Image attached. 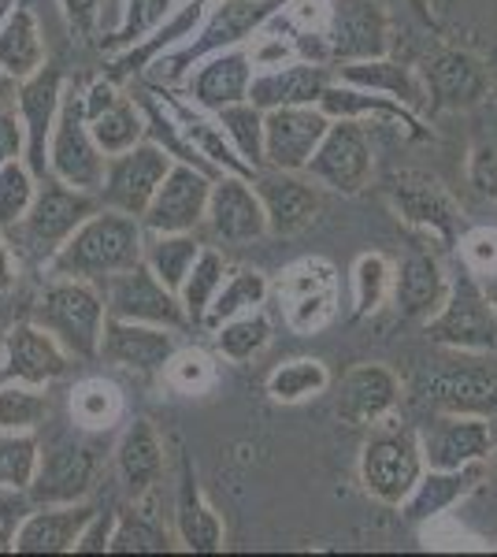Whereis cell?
I'll return each mask as SVG.
<instances>
[{
    "label": "cell",
    "instance_id": "obj_3",
    "mask_svg": "<svg viewBox=\"0 0 497 557\" xmlns=\"http://www.w3.org/2000/svg\"><path fill=\"white\" fill-rule=\"evenodd\" d=\"M30 320L41 323L75 361H101V338L108 323L104 286L89 278H57L41 286L30 305Z\"/></svg>",
    "mask_w": 497,
    "mask_h": 557
},
{
    "label": "cell",
    "instance_id": "obj_5",
    "mask_svg": "<svg viewBox=\"0 0 497 557\" xmlns=\"http://www.w3.org/2000/svg\"><path fill=\"white\" fill-rule=\"evenodd\" d=\"M423 335L449 354H486L497 357V309L483 278L464 264L449 275V294L442 309L423 323Z\"/></svg>",
    "mask_w": 497,
    "mask_h": 557
},
{
    "label": "cell",
    "instance_id": "obj_41",
    "mask_svg": "<svg viewBox=\"0 0 497 557\" xmlns=\"http://www.w3.org/2000/svg\"><path fill=\"white\" fill-rule=\"evenodd\" d=\"M204 253V242L197 231H183V235H149L146 238V264L160 275V283L171 290H183L186 275L194 272L197 257Z\"/></svg>",
    "mask_w": 497,
    "mask_h": 557
},
{
    "label": "cell",
    "instance_id": "obj_36",
    "mask_svg": "<svg viewBox=\"0 0 497 557\" xmlns=\"http://www.w3.org/2000/svg\"><path fill=\"white\" fill-rule=\"evenodd\" d=\"M334 78L360 89H375V94L397 97L415 112H427V89H423L420 71L401 64L394 57H375V60H352V64H334Z\"/></svg>",
    "mask_w": 497,
    "mask_h": 557
},
{
    "label": "cell",
    "instance_id": "obj_9",
    "mask_svg": "<svg viewBox=\"0 0 497 557\" xmlns=\"http://www.w3.org/2000/svg\"><path fill=\"white\" fill-rule=\"evenodd\" d=\"M104 172H108V157L97 146L86 120V89L67 86L63 89L57 131H52L49 141V175H57L67 186H78V190L101 194Z\"/></svg>",
    "mask_w": 497,
    "mask_h": 557
},
{
    "label": "cell",
    "instance_id": "obj_34",
    "mask_svg": "<svg viewBox=\"0 0 497 557\" xmlns=\"http://www.w3.org/2000/svg\"><path fill=\"white\" fill-rule=\"evenodd\" d=\"M115 475L126 498H149L152 487L164 480V438L152 420L134 417L115 443Z\"/></svg>",
    "mask_w": 497,
    "mask_h": 557
},
{
    "label": "cell",
    "instance_id": "obj_4",
    "mask_svg": "<svg viewBox=\"0 0 497 557\" xmlns=\"http://www.w3.org/2000/svg\"><path fill=\"white\" fill-rule=\"evenodd\" d=\"M97 209H101V197L97 194L78 190V186H67V183H60L57 175H49L38 183L30 212H26L4 238L20 257L49 268V260L67 246V238L75 235Z\"/></svg>",
    "mask_w": 497,
    "mask_h": 557
},
{
    "label": "cell",
    "instance_id": "obj_29",
    "mask_svg": "<svg viewBox=\"0 0 497 557\" xmlns=\"http://www.w3.org/2000/svg\"><path fill=\"white\" fill-rule=\"evenodd\" d=\"M449 294V275L442 268L438 253L431 249H412L397 260L394 272V309L401 320L427 323L442 309Z\"/></svg>",
    "mask_w": 497,
    "mask_h": 557
},
{
    "label": "cell",
    "instance_id": "obj_64",
    "mask_svg": "<svg viewBox=\"0 0 497 557\" xmlns=\"http://www.w3.org/2000/svg\"><path fill=\"white\" fill-rule=\"evenodd\" d=\"M490 465H494V472H497V446H494V454H490Z\"/></svg>",
    "mask_w": 497,
    "mask_h": 557
},
{
    "label": "cell",
    "instance_id": "obj_58",
    "mask_svg": "<svg viewBox=\"0 0 497 557\" xmlns=\"http://www.w3.org/2000/svg\"><path fill=\"white\" fill-rule=\"evenodd\" d=\"M15 249L8 246V238L0 235V294H8L15 286Z\"/></svg>",
    "mask_w": 497,
    "mask_h": 557
},
{
    "label": "cell",
    "instance_id": "obj_22",
    "mask_svg": "<svg viewBox=\"0 0 497 557\" xmlns=\"http://www.w3.org/2000/svg\"><path fill=\"white\" fill-rule=\"evenodd\" d=\"M86 120H89V131H94L97 146L104 149V157L134 149L149 131L138 97L108 75L94 78V83L86 86Z\"/></svg>",
    "mask_w": 497,
    "mask_h": 557
},
{
    "label": "cell",
    "instance_id": "obj_61",
    "mask_svg": "<svg viewBox=\"0 0 497 557\" xmlns=\"http://www.w3.org/2000/svg\"><path fill=\"white\" fill-rule=\"evenodd\" d=\"M15 8H20V0H0V26L8 23V15H12Z\"/></svg>",
    "mask_w": 497,
    "mask_h": 557
},
{
    "label": "cell",
    "instance_id": "obj_32",
    "mask_svg": "<svg viewBox=\"0 0 497 557\" xmlns=\"http://www.w3.org/2000/svg\"><path fill=\"white\" fill-rule=\"evenodd\" d=\"M320 108L331 115V120H386V123H401L405 134L412 141H427L431 138V127H423V115L409 108L397 97H386V94H375V89H360V86H349L341 78L323 89L320 97Z\"/></svg>",
    "mask_w": 497,
    "mask_h": 557
},
{
    "label": "cell",
    "instance_id": "obj_25",
    "mask_svg": "<svg viewBox=\"0 0 497 557\" xmlns=\"http://www.w3.org/2000/svg\"><path fill=\"white\" fill-rule=\"evenodd\" d=\"M75 357L67 354L57 335L34 323L26 317L23 323H15L4 338V357H0V380H20L34 386H49L67 375V368Z\"/></svg>",
    "mask_w": 497,
    "mask_h": 557
},
{
    "label": "cell",
    "instance_id": "obj_51",
    "mask_svg": "<svg viewBox=\"0 0 497 557\" xmlns=\"http://www.w3.org/2000/svg\"><path fill=\"white\" fill-rule=\"evenodd\" d=\"M164 380L171 391L186 394V398H201V394H208L215 386L220 372H215L212 357H208L204 349H175V357H171L164 368Z\"/></svg>",
    "mask_w": 497,
    "mask_h": 557
},
{
    "label": "cell",
    "instance_id": "obj_47",
    "mask_svg": "<svg viewBox=\"0 0 497 557\" xmlns=\"http://www.w3.org/2000/svg\"><path fill=\"white\" fill-rule=\"evenodd\" d=\"M41 469L38 431H0V487L30 491Z\"/></svg>",
    "mask_w": 497,
    "mask_h": 557
},
{
    "label": "cell",
    "instance_id": "obj_63",
    "mask_svg": "<svg viewBox=\"0 0 497 557\" xmlns=\"http://www.w3.org/2000/svg\"><path fill=\"white\" fill-rule=\"evenodd\" d=\"M490 104L497 108V78H494V86H490Z\"/></svg>",
    "mask_w": 497,
    "mask_h": 557
},
{
    "label": "cell",
    "instance_id": "obj_48",
    "mask_svg": "<svg viewBox=\"0 0 497 557\" xmlns=\"http://www.w3.org/2000/svg\"><path fill=\"white\" fill-rule=\"evenodd\" d=\"M49 412L52 406L45 386L0 380V431H41Z\"/></svg>",
    "mask_w": 497,
    "mask_h": 557
},
{
    "label": "cell",
    "instance_id": "obj_54",
    "mask_svg": "<svg viewBox=\"0 0 497 557\" xmlns=\"http://www.w3.org/2000/svg\"><path fill=\"white\" fill-rule=\"evenodd\" d=\"M468 186L486 201H497V141H475L468 152Z\"/></svg>",
    "mask_w": 497,
    "mask_h": 557
},
{
    "label": "cell",
    "instance_id": "obj_27",
    "mask_svg": "<svg viewBox=\"0 0 497 557\" xmlns=\"http://www.w3.org/2000/svg\"><path fill=\"white\" fill-rule=\"evenodd\" d=\"M397 401H401V380H397L394 368L364 361L352 364L346 380H341L338 417L357 428H375L386 424V417L397 409Z\"/></svg>",
    "mask_w": 497,
    "mask_h": 557
},
{
    "label": "cell",
    "instance_id": "obj_13",
    "mask_svg": "<svg viewBox=\"0 0 497 557\" xmlns=\"http://www.w3.org/2000/svg\"><path fill=\"white\" fill-rule=\"evenodd\" d=\"M171 168H175V157H171L164 146H157L152 138H141L134 149L108 157L104 186L97 197H101L104 209L138 215L141 220Z\"/></svg>",
    "mask_w": 497,
    "mask_h": 557
},
{
    "label": "cell",
    "instance_id": "obj_62",
    "mask_svg": "<svg viewBox=\"0 0 497 557\" xmlns=\"http://www.w3.org/2000/svg\"><path fill=\"white\" fill-rule=\"evenodd\" d=\"M483 286H486V294H490V301H494V309H497V275L483 278Z\"/></svg>",
    "mask_w": 497,
    "mask_h": 557
},
{
    "label": "cell",
    "instance_id": "obj_8",
    "mask_svg": "<svg viewBox=\"0 0 497 557\" xmlns=\"http://www.w3.org/2000/svg\"><path fill=\"white\" fill-rule=\"evenodd\" d=\"M427 472L420 446V431L375 424L360 450V483L383 506H401Z\"/></svg>",
    "mask_w": 497,
    "mask_h": 557
},
{
    "label": "cell",
    "instance_id": "obj_44",
    "mask_svg": "<svg viewBox=\"0 0 497 557\" xmlns=\"http://www.w3.org/2000/svg\"><path fill=\"white\" fill-rule=\"evenodd\" d=\"M123 417V394L115 383L89 375V380L75 383L71 391V420L83 431H108Z\"/></svg>",
    "mask_w": 497,
    "mask_h": 557
},
{
    "label": "cell",
    "instance_id": "obj_21",
    "mask_svg": "<svg viewBox=\"0 0 497 557\" xmlns=\"http://www.w3.org/2000/svg\"><path fill=\"white\" fill-rule=\"evenodd\" d=\"M423 461L427 469H464V465L490 461L497 435L486 417H464V412H435L420 431Z\"/></svg>",
    "mask_w": 497,
    "mask_h": 557
},
{
    "label": "cell",
    "instance_id": "obj_14",
    "mask_svg": "<svg viewBox=\"0 0 497 557\" xmlns=\"http://www.w3.org/2000/svg\"><path fill=\"white\" fill-rule=\"evenodd\" d=\"M323 41L331 64L390 57V15L378 0H327Z\"/></svg>",
    "mask_w": 497,
    "mask_h": 557
},
{
    "label": "cell",
    "instance_id": "obj_40",
    "mask_svg": "<svg viewBox=\"0 0 497 557\" xmlns=\"http://www.w3.org/2000/svg\"><path fill=\"white\" fill-rule=\"evenodd\" d=\"M268 398L278 406H301L309 398H320L331 386V372L320 357H290L268 375Z\"/></svg>",
    "mask_w": 497,
    "mask_h": 557
},
{
    "label": "cell",
    "instance_id": "obj_7",
    "mask_svg": "<svg viewBox=\"0 0 497 557\" xmlns=\"http://www.w3.org/2000/svg\"><path fill=\"white\" fill-rule=\"evenodd\" d=\"M386 197L405 227L431 235L442 249H457L460 235L468 231L457 197L442 186V178L420 172V168H401L386 178Z\"/></svg>",
    "mask_w": 497,
    "mask_h": 557
},
{
    "label": "cell",
    "instance_id": "obj_35",
    "mask_svg": "<svg viewBox=\"0 0 497 557\" xmlns=\"http://www.w3.org/2000/svg\"><path fill=\"white\" fill-rule=\"evenodd\" d=\"M486 480V461L483 465H464V469H427L420 475V483L412 487L409 498L401 502V520L409 524H427L442 513H453L468 494H475Z\"/></svg>",
    "mask_w": 497,
    "mask_h": 557
},
{
    "label": "cell",
    "instance_id": "obj_1",
    "mask_svg": "<svg viewBox=\"0 0 497 557\" xmlns=\"http://www.w3.org/2000/svg\"><path fill=\"white\" fill-rule=\"evenodd\" d=\"M290 4L294 0H212L201 30H197L186 45H178V49H171L164 57L152 60L141 78H146V86H175L178 89L201 60L257 38V34L264 30L268 23H275Z\"/></svg>",
    "mask_w": 497,
    "mask_h": 557
},
{
    "label": "cell",
    "instance_id": "obj_17",
    "mask_svg": "<svg viewBox=\"0 0 497 557\" xmlns=\"http://www.w3.org/2000/svg\"><path fill=\"white\" fill-rule=\"evenodd\" d=\"M101 472V454L94 443L83 438H57L52 446H41V469L30 483L34 506H60V502L89 498Z\"/></svg>",
    "mask_w": 497,
    "mask_h": 557
},
{
    "label": "cell",
    "instance_id": "obj_23",
    "mask_svg": "<svg viewBox=\"0 0 497 557\" xmlns=\"http://www.w3.org/2000/svg\"><path fill=\"white\" fill-rule=\"evenodd\" d=\"M208 231L220 238L223 246H249L260 242L268 231V212L260 201L257 186L246 175H220L212 183V197H208Z\"/></svg>",
    "mask_w": 497,
    "mask_h": 557
},
{
    "label": "cell",
    "instance_id": "obj_45",
    "mask_svg": "<svg viewBox=\"0 0 497 557\" xmlns=\"http://www.w3.org/2000/svg\"><path fill=\"white\" fill-rule=\"evenodd\" d=\"M223 134L231 138V146L238 149V157L246 160L252 172L268 168V152H264V108H257L252 101H238L215 112Z\"/></svg>",
    "mask_w": 497,
    "mask_h": 557
},
{
    "label": "cell",
    "instance_id": "obj_19",
    "mask_svg": "<svg viewBox=\"0 0 497 557\" xmlns=\"http://www.w3.org/2000/svg\"><path fill=\"white\" fill-rule=\"evenodd\" d=\"M212 175H204L194 164H175L160 183L157 197L149 201L141 227L146 235H183L197 231L208 220V197H212Z\"/></svg>",
    "mask_w": 497,
    "mask_h": 557
},
{
    "label": "cell",
    "instance_id": "obj_31",
    "mask_svg": "<svg viewBox=\"0 0 497 557\" xmlns=\"http://www.w3.org/2000/svg\"><path fill=\"white\" fill-rule=\"evenodd\" d=\"M175 532L189 554H220L227 546L223 517L208 506L189 457H178V487H175Z\"/></svg>",
    "mask_w": 497,
    "mask_h": 557
},
{
    "label": "cell",
    "instance_id": "obj_46",
    "mask_svg": "<svg viewBox=\"0 0 497 557\" xmlns=\"http://www.w3.org/2000/svg\"><path fill=\"white\" fill-rule=\"evenodd\" d=\"M115 12H120V23L115 30L101 38V49L108 52H126L134 49L141 38H149L160 23L175 12V0H115Z\"/></svg>",
    "mask_w": 497,
    "mask_h": 557
},
{
    "label": "cell",
    "instance_id": "obj_26",
    "mask_svg": "<svg viewBox=\"0 0 497 557\" xmlns=\"http://www.w3.org/2000/svg\"><path fill=\"white\" fill-rule=\"evenodd\" d=\"M252 78H257V60H252L249 45H234L223 49L215 57H208L197 64V71H189L186 78V97L204 112H220L227 104L249 101Z\"/></svg>",
    "mask_w": 497,
    "mask_h": 557
},
{
    "label": "cell",
    "instance_id": "obj_50",
    "mask_svg": "<svg viewBox=\"0 0 497 557\" xmlns=\"http://www.w3.org/2000/svg\"><path fill=\"white\" fill-rule=\"evenodd\" d=\"M34 194H38V175L26 168V160H12V164L0 172V235L15 227L34 205Z\"/></svg>",
    "mask_w": 497,
    "mask_h": 557
},
{
    "label": "cell",
    "instance_id": "obj_60",
    "mask_svg": "<svg viewBox=\"0 0 497 557\" xmlns=\"http://www.w3.org/2000/svg\"><path fill=\"white\" fill-rule=\"evenodd\" d=\"M15 97H20V83H15V78L8 75L4 67H0V112L15 108Z\"/></svg>",
    "mask_w": 497,
    "mask_h": 557
},
{
    "label": "cell",
    "instance_id": "obj_39",
    "mask_svg": "<svg viewBox=\"0 0 497 557\" xmlns=\"http://www.w3.org/2000/svg\"><path fill=\"white\" fill-rule=\"evenodd\" d=\"M268 298H271V283L264 272H257V268H231L227 283H223V290L215 294V301H212V309H208L201 327L215 331L220 323H227L234 317H246V312L264 309Z\"/></svg>",
    "mask_w": 497,
    "mask_h": 557
},
{
    "label": "cell",
    "instance_id": "obj_56",
    "mask_svg": "<svg viewBox=\"0 0 497 557\" xmlns=\"http://www.w3.org/2000/svg\"><path fill=\"white\" fill-rule=\"evenodd\" d=\"M101 8H104V0H60L63 20H67V26L78 34V38H94L97 34Z\"/></svg>",
    "mask_w": 497,
    "mask_h": 557
},
{
    "label": "cell",
    "instance_id": "obj_38",
    "mask_svg": "<svg viewBox=\"0 0 497 557\" xmlns=\"http://www.w3.org/2000/svg\"><path fill=\"white\" fill-rule=\"evenodd\" d=\"M175 550H183L178 532H171L157 513H149L146 498H131V506L120 509L112 550L108 554H175Z\"/></svg>",
    "mask_w": 497,
    "mask_h": 557
},
{
    "label": "cell",
    "instance_id": "obj_30",
    "mask_svg": "<svg viewBox=\"0 0 497 557\" xmlns=\"http://www.w3.org/2000/svg\"><path fill=\"white\" fill-rule=\"evenodd\" d=\"M334 83V64L320 60H290V64L257 67L249 101L257 108H286V104H320L323 89Z\"/></svg>",
    "mask_w": 497,
    "mask_h": 557
},
{
    "label": "cell",
    "instance_id": "obj_42",
    "mask_svg": "<svg viewBox=\"0 0 497 557\" xmlns=\"http://www.w3.org/2000/svg\"><path fill=\"white\" fill-rule=\"evenodd\" d=\"M231 275V260L220 253L215 246H204V253L197 257L194 272L186 275L183 290H178V298H183V309L189 317V327H201L208 309H212L215 294L223 290V283H227Z\"/></svg>",
    "mask_w": 497,
    "mask_h": 557
},
{
    "label": "cell",
    "instance_id": "obj_18",
    "mask_svg": "<svg viewBox=\"0 0 497 557\" xmlns=\"http://www.w3.org/2000/svg\"><path fill=\"white\" fill-rule=\"evenodd\" d=\"M260 201L268 212V231L275 238L301 235L323 212V186L309 172H283V168H260L252 175Z\"/></svg>",
    "mask_w": 497,
    "mask_h": 557
},
{
    "label": "cell",
    "instance_id": "obj_55",
    "mask_svg": "<svg viewBox=\"0 0 497 557\" xmlns=\"http://www.w3.org/2000/svg\"><path fill=\"white\" fill-rule=\"evenodd\" d=\"M115 520H120V509H97L94 520L83 528L75 543V554H108L112 550V535H115Z\"/></svg>",
    "mask_w": 497,
    "mask_h": 557
},
{
    "label": "cell",
    "instance_id": "obj_16",
    "mask_svg": "<svg viewBox=\"0 0 497 557\" xmlns=\"http://www.w3.org/2000/svg\"><path fill=\"white\" fill-rule=\"evenodd\" d=\"M63 89H67L63 71L57 64H45L38 75L23 78L20 97H15V115H20L23 134H26L23 160H26V168L38 175V183L49 178V141L60 120Z\"/></svg>",
    "mask_w": 497,
    "mask_h": 557
},
{
    "label": "cell",
    "instance_id": "obj_49",
    "mask_svg": "<svg viewBox=\"0 0 497 557\" xmlns=\"http://www.w3.org/2000/svg\"><path fill=\"white\" fill-rule=\"evenodd\" d=\"M212 335H215V349H220V357H227V361H234V364H246L268 349L271 320H268L264 309H257V312H246V317H234L227 323H220Z\"/></svg>",
    "mask_w": 497,
    "mask_h": 557
},
{
    "label": "cell",
    "instance_id": "obj_20",
    "mask_svg": "<svg viewBox=\"0 0 497 557\" xmlns=\"http://www.w3.org/2000/svg\"><path fill=\"white\" fill-rule=\"evenodd\" d=\"M331 115L320 104H286L264 112V152L268 168L305 172L320 141L331 131Z\"/></svg>",
    "mask_w": 497,
    "mask_h": 557
},
{
    "label": "cell",
    "instance_id": "obj_37",
    "mask_svg": "<svg viewBox=\"0 0 497 557\" xmlns=\"http://www.w3.org/2000/svg\"><path fill=\"white\" fill-rule=\"evenodd\" d=\"M49 64L45 60V38H41V26H38V15L34 8L20 4L8 23L0 26V67L23 83V78L38 75V71Z\"/></svg>",
    "mask_w": 497,
    "mask_h": 557
},
{
    "label": "cell",
    "instance_id": "obj_53",
    "mask_svg": "<svg viewBox=\"0 0 497 557\" xmlns=\"http://www.w3.org/2000/svg\"><path fill=\"white\" fill-rule=\"evenodd\" d=\"M34 513L30 491H8L0 487V554H15V535L23 520Z\"/></svg>",
    "mask_w": 497,
    "mask_h": 557
},
{
    "label": "cell",
    "instance_id": "obj_6",
    "mask_svg": "<svg viewBox=\"0 0 497 557\" xmlns=\"http://www.w3.org/2000/svg\"><path fill=\"white\" fill-rule=\"evenodd\" d=\"M271 294L294 335H320L338 317L341 278L327 257H301L283 268V275L271 283Z\"/></svg>",
    "mask_w": 497,
    "mask_h": 557
},
{
    "label": "cell",
    "instance_id": "obj_12",
    "mask_svg": "<svg viewBox=\"0 0 497 557\" xmlns=\"http://www.w3.org/2000/svg\"><path fill=\"white\" fill-rule=\"evenodd\" d=\"M323 190L341 197H357L372 186L375 175V149L360 120H334L327 138L320 141L315 157L305 168Z\"/></svg>",
    "mask_w": 497,
    "mask_h": 557
},
{
    "label": "cell",
    "instance_id": "obj_2",
    "mask_svg": "<svg viewBox=\"0 0 497 557\" xmlns=\"http://www.w3.org/2000/svg\"><path fill=\"white\" fill-rule=\"evenodd\" d=\"M146 227L138 215H126L115 209H97L67 246L49 260L45 275L57 278H89V283H104V278L126 272V268L146 260Z\"/></svg>",
    "mask_w": 497,
    "mask_h": 557
},
{
    "label": "cell",
    "instance_id": "obj_33",
    "mask_svg": "<svg viewBox=\"0 0 497 557\" xmlns=\"http://www.w3.org/2000/svg\"><path fill=\"white\" fill-rule=\"evenodd\" d=\"M97 506L83 502H60V506H34L15 535V554H75L83 528L94 520Z\"/></svg>",
    "mask_w": 497,
    "mask_h": 557
},
{
    "label": "cell",
    "instance_id": "obj_24",
    "mask_svg": "<svg viewBox=\"0 0 497 557\" xmlns=\"http://www.w3.org/2000/svg\"><path fill=\"white\" fill-rule=\"evenodd\" d=\"M175 331L157 323L108 317L101 338V361L112 368H126L138 375H164L167 361L175 357Z\"/></svg>",
    "mask_w": 497,
    "mask_h": 557
},
{
    "label": "cell",
    "instance_id": "obj_43",
    "mask_svg": "<svg viewBox=\"0 0 497 557\" xmlns=\"http://www.w3.org/2000/svg\"><path fill=\"white\" fill-rule=\"evenodd\" d=\"M394 272L390 257L360 253L352 260V320H368L394 298Z\"/></svg>",
    "mask_w": 497,
    "mask_h": 557
},
{
    "label": "cell",
    "instance_id": "obj_11",
    "mask_svg": "<svg viewBox=\"0 0 497 557\" xmlns=\"http://www.w3.org/2000/svg\"><path fill=\"white\" fill-rule=\"evenodd\" d=\"M420 78L427 89V112H464L483 101H490V71L472 49L460 45H435L420 60Z\"/></svg>",
    "mask_w": 497,
    "mask_h": 557
},
{
    "label": "cell",
    "instance_id": "obj_28",
    "mask_svg": "<svg viewBox=\"0 0 497 557\" xmlns=\"http://www.w3.org/2000/svg\"><path fill=\"white\" fill-rule=\"evenodd\" d=\"M208 8H212V0H186L183 8H175V12H171L167 20L149 34V38H141L138 45H134V49L112 52V60L104 64V75L115 78V83H123V86L131 83V78L146 75L152 60L164 57V52H171V49H178V45H186L197 30H201Z\"/></svg>",
    "mask_w": 497,
    "mask_h": 557
},
{
    "label": "cell",
    "instance_id": "obj_15",
    "mask_svg": "<svg viewBox=\"0 0 497 557\" xmlns=\"http://www.w3.org/2000/svg\"><path fill=\"white\" fill-rule=\"evenodd\" d=\"M104 301H108V317L120 320H138V323H157V327L183 331L189 327V317L183 309L171 286L160 283V275L141 260V264L126 268V272L104 278Z\"/></svg>",
    "mask_w": 497,
    "mask_h": 557
},
{
    "label": "cell",
    "instance_id": "obj_57",
    "mask_svg": "<svg viewBox=\"0 0 497 557\" xmlns=\"http://www.w3.org/2000/svg\"><path fill=\"white\" fill-rule=\"evenodd\" d=\"M26 149V134H23V123L15 115V108L0 112V172H4L12 160H20Z\"/></svg>",
    "mask_w": 497,
    "mask_h": 557
},
{
    "label": "cell",
    "instance_id": "obj_52",
    "mask_svg": "<svg viewBox=\"0 0 497 557\" xmlns=\"http://www.w3.org/2000/svg\"><path fill=\"white\" fill-rule=\"evenodd\" d=\"M460 264L479 278L497 275V227H468L457 242Z\"/></svg>",
    "mask_w": 497,
    "mask_h": 557
},
{
    "label": "cell",
    "instance_id": "obj_59",
    "mask_svg": "<svg viewBox=\"0 0 497 557\" xmlns=\"http://www.w3.org/2000/svg\"><path fill=\"white\" fill-rule=\"evenodd\" d=\"M409 8H412L415 20H420L423 26H431V34H442V23L435 15V8H431V0H409Z\"/></svg>",
    "mask_w": 497,
    "mask_h": 557
},
{
    "label": "cell",
    "instance_id": "obj_10",
    "mask_svg": "<svg viewBox=\"0 0 497 557\" xmlns=\"http://www.w3.org/2000/svg\"><path fill=\"white\" fill-rule=\"evenodd\" d=\"M420 401L431 412H464V417H497V364L486 354H457L420 375Z\"/></svg>",
    "mask_w": 497,
    "mask_h": 557
}]
</instances>
